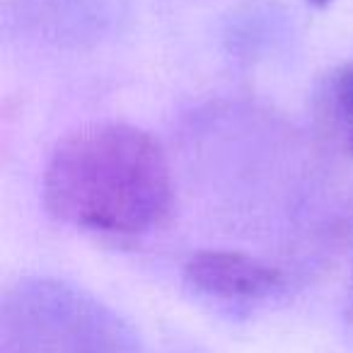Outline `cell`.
<instances>
[{"label": "cell", "mask_w": 353, "mask_h": 353, "mask_svg": "<svg viewBox=\"0 0 353 353\" xmlns=\"http://www.w3.org/2000/svg\"><path fill=\"white\" fill-rule=\"evenodd\" d=\"M327 97L334 126L339 128L348 152L353 155V61L343 63L341 68L332 73Z\"/></svg>", "instance_id": "cell-3"}, {"label": "cell", "mask_w": 353, "mask_h": 353, "mask_svg": "<svg viewBox=\"0 0 353 353\" xmlns=\"http://www.w3.org/2000/svg\"><path fill=\"white\" fill-rule=\"evenodd\" d=\"M44 203L56 221L73 228L143 235L170 216V162L150 133L128 123H94L51 152Z\"/></svg>", "instance_id": "cell-1"}, {"label": "cell", "mask_w": 353, "mask_h": 353, "mask_svg": "<svg viewBox=\"0 0 353 353\" xmlns=\"http://www.w3.org/2000/svg\"><path fill=\"white\" fill-rule=\"evenodd\" d=\"M184 279L199 293L221 300H259L281 285L276 266L245 252L203 250L184 266Z\"/></svg>", "instance_id": "cell-2"}, {"label": "cell", "mask_w": 353, "mask_h": 353, "mask_svg": "<svg viewBox=\"0 0 353 353\" xmlns=\"http://www.w3.org/2000/svg\"><path fill=\"white\" fill-rule=\"evenodd\" d=\"M310 3H314V6H327L329 0H310Z\"/></svg>", "instance_id": "cell-4"}]
</instances>
